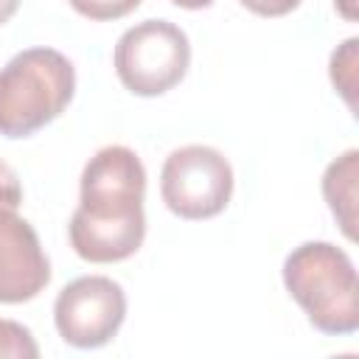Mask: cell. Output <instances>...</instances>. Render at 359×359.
I'll list each match as a JSON object with an SVG mask.
<instances>
[{
  "label": "cell",
  "instance_id": "cell-1",
  "mask_svg": "<svg viewBox=\"0 0 359 359\" xmlns=\"http://www.w3.org/2000/svg\"><path fill=\"white\" fill-rule=\"evenodd\" d=\"M146 168L129 146L98 149L81 171L79 208L67 236L79 258L115 264L135 255L146 238Z\"/></svg>",
  "mask_w": 359,
  "mask_h": 359
},
{
  "label": "cell",
  "instance_id": "cell-16",
  "mask_svg": "<svg viewBox=\"0 0 359 359\" xmlns=\"http://www.w3.org/2000/svg\"><path fill=\"white\" fill-rule=\"evenodd\" d=\"M174 6H180V8H208V6H213V0H171Z\"/></svg>",
  "mask_w": 359,
  "mask_h": 359
},
{
  "label": "cell",
  "instance_id": "cell-14",
  "mask_svg": "<svg viewBox=\"0 0 359 359\" xmlns=\"http://www.w3.org/2000/svg\"><path fill=\"white\" fill-rule=\"evenodd\" d=\"M20 8V0H0V25L8 22Z\"/></svg>",
  "mask_w": 359,
  "mask_h": 359
},
{
  "label": "cell",
  "instance_id": "cell-7",
  "mask_svg": "<svg viewBox=\"0 0 359 359\" xmlns=\"http://www.w3.org/2000/svg\"><path fill=\"white\" fill-rule=\"evenodd\" d=\"M48 283L50 261L36 230L17 210H0V303L34 300Z\"/></svg>",
  "mask_w": 359,
  "mask_h": 359
},
{
  "label": "cell",
  "instance_id": "cell-8",
  "mask_svg": "<svg viewBox=\"0 0 359 359\" xmlns=\"http://www.w3.org/2000/svg\"><path fill=\"white\" fill-rule=\"evenodd\" d=\"M356 180H359V151L348 149L337 160L328 163L323 174V196L342 227V233L356 238Z\"/></svg>",
  "mask_w": 359,
  "mask_h": 359
},
{
  "label": "cell",
  "instance_id": "cell-13",
  "mask_svg": "<svg viewBox=\"0 0 359 359\" xmlns=\"http://www.w3.org/2000/svg\"><path fill=\"white\" fill-rule=\"evenodd\" d=\"M241 6L261 17H283V14L294 11L300 6V0H241Z\"/></svg>",
  "mask_w": 359,
  "mask_h": 359
},
{
  "label": "cell",
  "instance_id": "cell-4",
  "mask_svg": "<svg viewBox=\"0 0 359 359\" xmlns=\"http://www.w3.org/2000/svg\"><path fill=\"white\" fill-rule=\"evenodd\" d=\"M112 65L129 93L143 98L163 95L188 73L191 42L185 31L168 20H143L121 34Z\"/></svg>",
  "mask_w": 359,
  "mask_h": 359
},
{
  "label": "cell",
  "instance_id": "cell-15",
  "mask_svg": "<svg viewBox=\"0 0 359 359\" xmlns=\"http://www.w3.org/2000/svg\"><path fill=\"white\" fill-rule=\"evenodd\" d=\"M334 3H337L339 14H342L345 20H356V8H353V0H334Z\"/></svg>",
  "mask_w": 359,
  "mask_h": 359
},
{
  "label": "cell",
  "instance_id": "cell-12",
  "mask_svg": "<svg viewBox=\"0 0 359 359\" xmlns=\"http://www.w3.org/2000/svg\"><path fill=\"white\" fill-rule=\"evenodd\" d=\"M22 202V185L17 171L0 160V210H17Z\"/></svg>",
  "mask_w": 359,
  "mask_h": 359
},
{
  "label": "cell",
  "instance_id": "cell-10",
  "mask_svg": "<svg viewBox=\"0 0 359 359\" xmlns=\"http://www.w3.org/2000/svg\"><path fill=\"white\" fill-rule=\"evenodd\" d=\"M0 356L8 359H36L39 348L31 331L14 320H0Z\"/></svg>",
  "mask_w": 359,
  "mask_h": 359
},
{
  "label": "cell",
  "instance_id": "cell-3",
  "mask_svg": "<svg viewBox=\"0 0 359 359\" xmlns=\"http://www.w3.org/2000/svg\"><path fill=\"white\" fill-rule=\"evenodd\" d=\"M76 90L70 59L53 48L20 50L0 67V135L28 137L65 112Z\"/></svg>",
  "mask_w": 359,
  "mask_h": 359
},
{
  "label": "cell",
  "instance_id": "cell-9",
  "mask_svg": "<svg viewBox=\"0 0 359 359\" xmlns=\"http://www.w3.org/2000/svg\"><path fill=\"white\" fill-rule=\"evenodd\" d=\"M356 48H359V39H356V36L345 39V42L331 53V65H328L331 84L337 87V93L345 98V104H348L351 109H356V65H359Z\"/></svg>",
  "mask_w": 359,
  "mask_h": 359
},
{
  "label": "cell",
  "instance_id": "cell-6",
  "mask_svg": "<svg viewBox=\"0 0 359 359\" xmlns=\"http://www.w3.org/2000/svg\"><path fill=\"white\" fill-rule=\"evenodd\" d=\"M123 286L107 275H84L70 280L53 303L59 337L73 348H101L123 325Z\"/></svg>",
  "mask_w": 359,
  "mask_h": 359
},
{
  "label": "cell",
  "instance_id": "cell-5",
  "mask_svg": "<svg viewBox=\"0 0 359 359\" xmlns=\"http://www.w3.org/2000/svg\"><path fill=\"white\" fill-rule=\"evenodd\" d=\"M160 196L180 219H210L222 213L233 196L230 160L202 143L174 149L160 171Z\"/></svg>",
  "mask_w": 359,
  "mask_h": 359
},
{
  "label": "cell",
  "instance_id": "cell-11",
  "mask_svg": "<svg viewBox=\"0 0 359 359\" xmlns=\"http://www.w3.org/2000/svg\"><path fill=\"white\" fill-rule=\"evenodd\" d=\"M73 11L87 20H121L140 6V0H67Z\"/></svg>",
  "mask_w": 359,
  "mask_h": 359
},
{
  "label": "cell",
  "instance_id": "cell-2",
  "mask_svg": "<svg viewBox=\"0 0 359 359\" xmlns=\"http://www.w3.org/2000/svg\"><path fill=\"white\" fill-rule=\"evenodd\" d=\"M283 286L323 334L359 328V280L351 255L331 241H306L283 261Z\"/></svg>",
  "mask_w": 359,
  "mask_h": 359
}]
</instances>
